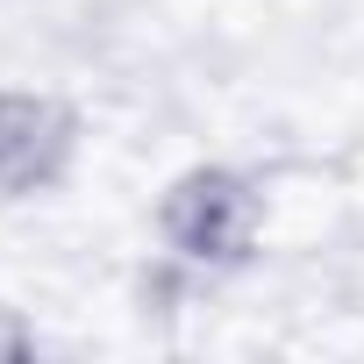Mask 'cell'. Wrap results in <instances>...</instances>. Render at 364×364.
Returning a JSON list of instances; mask_svg holds the SVG:
<instances>
[{"label": "cell", "mask_w": 364, "mask_h": 364, "mask_svg": "<svg viewBox=\"0 0 364 364\" xmlns=\"http://www.w3.org/2000/svg\"><path fill=\"white\" fill-rule=\"evenodd\" d=\"M43 343H36V328H29V314L22 307H8L0 300V364H22V357H36Z\"/></svg>", "instance_id": "obj_3"}, {"label": "cell", "mask_w": 364, "mask_h": 364, "mask_svg": "<svg viewBox=\"0 0 364 364\" xmlns=\"http://www.w3.org/2000/svg\"><path fill=\"white\" fill-rule=\"evenodd\" d=\"M79 164V114L58 93L0 86V200L58 193Z\"/></svg>", "instance_id": "obj_2"}, {"label": "cell", "mask_w": 364, "mask_h": 364, "mask_svg": "<svg viewBox=\"0 0 364 364\" xmlns=\"http://www.w3.org/2000/svg\"><path fill=\"white\" fill-rule=\"evenodd\" d=\"M157 243L193 272H243L264 243V193L236 164H186L157 200Z\"/></svg>", "instance_id": "obj_1"}]
</instances>
